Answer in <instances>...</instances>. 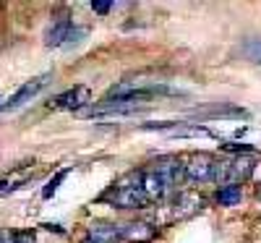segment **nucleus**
Segmentation results:
<instances>
[{
	"label": "nucleus",
	"mask_w": 261,
	"mask_h": 243,
	"mask_svg": "<svg viewBox=\"0 0 261 243\" xmlns=\"http://www.w3.org/2000/svg\"><path fill=\"white\" fill-rule=\"evenodd\" d=\"M99 202H107L110 207H118V209H144L149 204V199L141 188V170H134L125 178H120L110 191L102 193Z\"/></svg>",
	"instance_id": "obj_1"
},
{
	"label": "nucleus",
	"mask_w": 261,
	"mask_h": 243,
	"mask_svg": "<svg viewBox=\"0 0 261 243\" xmlns=\"http://www.w3.org/2000/svg\"><path fill=\"white\" fill-rule=\"evenodd\" d=\"M212 175H214V160L204 152L191 154L188 162L183 165V178L188 183H206V181H212Z\"/></svg>",
	"instance_id": "obj_2"
},
{
	"label": "nucleus",
	"mask_w": 261,
	"mask_h": 243,
	"mask_svg": "<svg viewBox=\"0 0 261 243\" xmlns=\"http://www.w3.org/2000/svg\"><path fill=\"white\" fill-rule=\"evenodd\" d=\"M84 32L73 29V21L71 18H58L47 27L45 32V45L47 47H60V45H68V42H76Z\"/></svg>",
	"instance_id": "obj_3"
},
{
	"label": "nucleus",
	"mask_w": 261,
	"mask_h": 243,
	"mask_svg": "<svg viewBox=\"0 0 261 243\" xmlns=\"http://www.w3.org/2000/svg\"><path fill=\"white\" fill-rule=\"evenodd\" d=\"M50 81V76L45 74V76H37V79H32V81H27L24 86H21V89L3 105V110H16V107H21V105H24V102H29L32 97H37L42 89H45V84Z\"/></svg>",
	"instance_id": "obj_4"
},
{
	"label": "nucleus",
	"mask_w": 261,
	"mask_h": 243,
	"mask_svg": "<svg viewBox=\"0 0 261 243\" xmlns=\"http://www.w3.org/2000/svg\"><path fill=\"white\" fill-rule=\"evenodd\" d=\"M89 102V89L86 86H73V89H65L63 94H58L50 107L53 110H79Z\"/></svg>",
	"instance_id": "obj_5"
},
{
	"label": "nucleus",
	"mask_w": 261,
	"mask_h": 243,
	"mask_svg": "<svg viewBox=\"0 0 261 243\" xmlns=\"http://www.w3.org/2000/svg\"><path fill=\"white\" fill-rule=\"evenodd\" d=\"M151 170H154L160 178L165 181L167 191H172V188L180 183V178H183V165H180L175 157H162V160H157Z\"/></svg>",
	"instance_id": "obj_6"
},
{
	"label": "nucleus",
	"mask_w": 261,
	"mask_h": 243,
	"mask_svg": "<svg viewBox=\"0 0 261 243\" xmlns=\"http://www.w3.org/2000/svg\"><path fill=\"white\" fill-rule=\"evenodd\" d=\"M118 230H120V238L128 243H151L157 235V228H151L149 223H125V225H118Z\"/></svg>",
	"instance_id": "obj_7"
},
{
	"label": "nucleus",
	"mask_w": 261,
	"mask_h": 243,
	"mask_svg": "<svg viewBox=\"0 0 261 243\" xmlns=\"http://www.w3.org/2000/svg\"><path fill=\"white\" fill-rule=\"evenodd\" d=\"M141 188H144V193H146L149 202H160V199L167 193L165 181H162L151 167H149V170H141Z\"/></svg>",
	"instance_id": "obj_8"
},
{
	"label": "nucleus",
	"mask_w": 261,
	"mask_h": 243,
	"mask_svg": "<svg viewBox=\"0 0 261 243\" xmlns=\"http://www.w3.org/2000/svg\"><path fill=\"white\" fill-rule=\"evenodd\" d=\"M89 238L97 243H118L120 240V230L113 223H92L89 225Z\"/></svg>",
	"instance_id": "obj_9"
},
{
	"label": "nucleus",
	"mask_w": 261,
	"mask_h": 243,
	"mask_svg": "<svg viewBox=\"0 0 261 243\" xmlns=\"http://www.w3.org/2000/svg\"><path fill=\"white\" fill-rule=\"evenodd\" d=\"M199 120H206V118H246L248 113L243 107H235V105H225V107H209V110H196L193 113Z\"/></svg>",
	"instance_id": "obj_10"
},
{
	"label": "nucleus",
	"mask_w": 261,
	"mask_h": 243,
	"mask_svg": "<svg viewBox=\"0 0 261 243\" xmlns=\"http://www.w3.org/2000/svg\"><path fill=\"white\" fill-rule=\"evenodd\" d=\"M34 175V170L32 167H21V170H13L11 175H6V178H0V196L3 193H11V191H16V188H21L29 178Z\"/></svg>",
	"instance_id": "obj_11"
},
{
	"label": "nucleus",
	"mask_w": 261,
	"mask_h": 243,
	"mask_svg": "<svg viewBox=\"0 0 261 243\" xmlns=\"http://www.w3.org/2000/svg\"><path fill=\"white\" fill-rule=\"evenodd\" d=\"M204 207V199L201 196H193V193H180L178 196V202H175V214L178 217H191L196 214Z\"/></svg>",
	"instance_id": "obj_12"
},
{
	"label": "nucleus",
	"mask_w": 261,
	"mask_h": 243,
	"mask_svg": "<svg viewBox=\"0 0 261 243\" xmlns=\"http://www.w3.org/2000/svg\"><path fill=\"white\" fill-rule=\"evenodd\" d=\"M241 186H222L220 191H217V204H222V207H235L238 202H241Z\"/></svg>",
	"instance_id": "obj_13"
},
{
	"label": "nucleus",
	"mask_w": 261,
	"mask_h": 243,
	"mask_svg": "<svg viewBox=\"0 0 261 243\" xmlns=\"http://www.w3.org/2000/svg\"><path fill=\"white\" fill-rule=\"evenodd\" d=\"M243 55H246L251 63L261 65V39H248L246 45H243Z\"/></svg>",
	"instance_id": "obj_14"
},
{
	"label": "nucleus",
	"mask_w": 261,
	"mask_h": 243,
	"mask_svg": "<svg viewBox=\"0 0 261 243\" xmlns=\"http://www.w3.org/2000/svg\"><path fill=\"white\" fill-rule=\"evenodd\" d=\"M68 175V170H60V173H55V178H50V183L42 188V199H50V196H55V191L60 188V183H63V178Z\"/></svg>",
	"instance_id": "obj_15"
},
{
	"label": "nucleus",
	"mask_w": 261,
	"mask_h": 243,
	"mask_svg": "<svg viewBox=\"0 0 261 243\" xmlns=\"http://www.w3.org/2000/svg\"><path fill=\"white\" fill-rule=\"evenodd\" d=\"M110 8H113V3H92V11H94V13H99V16L110 13Z\"/></svg>",
	"instance_id": "obj_16"
},
{
	"label": "nucleus",
	"mask_w": 261,
	"mask_h": 243,
	"mask_svg": "<svg viewBox=\"0 0 261 243\" xmlns=\"http://www.w3.org/2000/svg\"><path fill=\"white\" fill-rule=\"evenodd\" d=\"M16 243H34V233H32V230L16 233Z\"/></svg>",
	"instance_id": "obj_17"
},
{
	"label": "nucleus",
	"mask_w": 261,
	"mask_h": 243,
	"mask_svg": "<svg viewBox=\"0 0 261 243\" xmlns=\"http://www.w3.org/2000/svg\"><path fill=\"white\" fill-rule=\"evenodd\" d=\"M0 243H16V233H11V230H0Z\"/></svg>",
	"instance_id": "obj_18"
},
{
	"label": "nucleus",
	"mask_w": 261,
	"mask_h": 243,
	"mask_svg": "<svg viewBox=\"0 0 261 243\" xmlns=\"http://www.w3.org/2000/svg\"><path fill=\"white\" fill-rule=\"evenodd\" d=\"M84 243H97V240H92V238H86V240H84Z\"/></svg>",
	"instance_id": "obj_19"
},
{
	"label": "nucleus",
	"mask_w": 261,
	"mask_h": 243,
	"mask_svg": "<svg viewBox=\"0 0 261 243\" xmlns=\"http://www.w3.org/2000/svg\"><path fill=\"white\" fill-rule=\"evenodd\" d=\"M258 196H261V186H258Z\"/></svg>",
	"instance_id": "obj_20"
}]
</instances>
